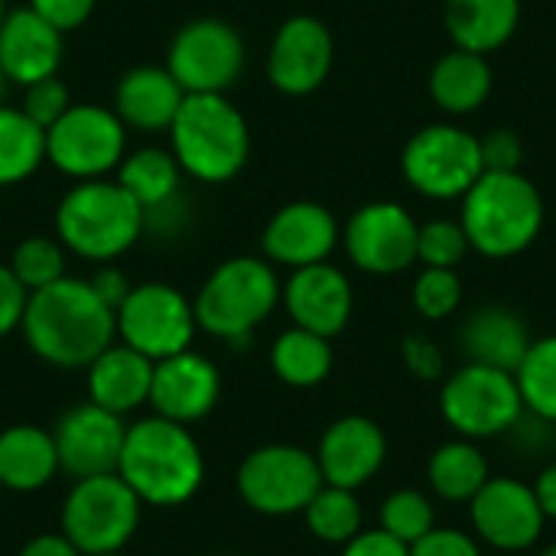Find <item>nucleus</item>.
<instances>
[{"label": "nucleus", "mask_w": 556, "mask_h": 556, "mask_svg": "<svg viewBox=\"0 0 556 556\" xmlns=\"http://www.w3.org/2000/svg\"><path fill=\"white\" fill-rule=\"evenodd\" d=\"M20 332L29 352L55 368H88L117 342L114 309L78 277H62L29 293Z\"/></svg>", "instance_id": "nucleus-1"}, {"label": "nucleus", "mask_w": 556, "mask_h": 556, "mask_svg": "<svg viewBox=\"0 0 556 556\" xmlns=\"http://www.w3.org/2000/svg\"><path fill=\"white\" fill-rule=\"evenodd\" d=\"M117 476L143 505L176 508L202 489L205 456L182 424L153 414L127 427Z\"/></svg>", "instance_id": "nucleus-2"}, {"label": "nucleus", "mask_w": 556, "mask_h": 556, "mask_svg": "<svg viewBox=\"0 0 556 556\" xmlns=\"http://www.w3.org/2000/svg\"><path fill=\"white\" fill-rule=\"evenodd\" d=\"M52 228L62 248L88 264H114L147 235L143 208L111 176L72 182L55 205Z\"/></svg>", "instance_id": "nucleus-3"}, {"label": "nucleus", "mask_w": 556, "mask_h": 556, "mask_svg": "<svg viewBox=\"0 0 556 556\" xmlns=\"http://www.w3.org/2000/svg\"><path fill=\"white\" fill-rule=\"evenodd\" d=\"M166 137L186 179L205 186L231 182L251 156L248 117L228 94H186Z\"/></svg>", "instance_id": "nucleus-4"}, {"label": "nucleus", "mask_w": 556, "mask_h": 556, "mask_svg": "<svg viewBox=\"0 0 556 556\" xmlns=\"http://www.w3.org/2000/svg\"><path fill=\"white\" fill-rule=\"evenodd\" d=\"M459 225L472 251L492 261H508L538 241L544 228V199L521 169L482 173L463 195Z\"/></svg>", "instance_id": "nucleus-5"}, {"label": "nucleus", "mask_w": 556, "mask_h": 556, "mask_svg": "<svg viewBox=\"0 0 556 556\" xmlns=\"http://www.w3.org/2000/svg\"><path fill=\"white\" fill-rule=\"evenodd\" d=\"M283 283L267 257L238 254L222 261L192 296L195 323L222 342H248L261 323L280 306Z\"/></svg>", "instance_id": "nucleus-6"}, {"label": "nucleus", "mask_w": 556, "mask_h": 556, "mask_svg": "<svg viewBox=\"0 0 556 556\" xmlns=\"http://www.w3.org/2000/svg\"><path fill=\"white\" fill-rule=\"evenodd\" d=\"M440 414L450 430L463 440H495L518 427L525 417V401L515 381V371L489 368L466 362L443 378Z\"/></svg>", "instance_id": "nucleus-7"}, {"label": "nucleus", "mask_w": 556, "mask_h": 556, "mask_svg": "<svg viewBox=\"0 0 556 556\" xmlns=\"http://www.w3.org/2000/svg\"><path fill=\"white\" fill-rule=\"evenodd\" d=\"M143 502L117 472L75 479L62 502V534L85 556L121 554L140 528Z\"/></svg>", "instance_id": "nucleus-8"}, {"label": "nucleus", "mask_w": 556, "mask_h": 556, "mask_svg": "<svg viewBox=\"0 0 556 556\" xmlns=\"http://www.w3.org/2000/svg\"><path fill=\"white\" fill-rule=\"evenodd\" d=\"M127 137L114 108L75 101L46 130V163L72 182L108 179L127 156Z\"/></svg>", "instance_id": "nucleus-9"}, {"label": "nucleus", "mask_w": 556, "mask_h": 556, "mask_svg": "<svg viewBox=\"0 0 556 556\" xmlns=\"http://www.w3.org/2000/svg\"><path fill=\"white\" fill-rule=\"evenodd\" d=\"M163 65L186 94H228L244 75L248 46L235 23L222 16H195L176 29Z\"/></svg>", "instance_id": "nucleus-10"}, {"label": "nucleus", "mask_w": 556, "mask_h": 556, "mask_svg": "<svg viewBox=\"0 0 556 556\" xmlns=\"http://www.w3.org/2000/svg\"><path fill=\"white\" fill-rule=\"evenodd\" d=\"M241 502L267 518L303 515L313 495L323 489L316 453L293 443H267L251 450L238 466Z\"/></svg>", "instance_id": "nucleus-11"}, {"label": "nucleus", "mask_w": 556, "mask_h": 556, "mask_svg": "<svg viewBox=\"0 0 556 556\" xmlns=\"http://www.w3.org/2000/svg\"><path fill=\"white\" fill-rule=\"evenodd\" d=\"M114 329H117V342L130 345L150 362H160L192 349L199 323H195L192 300L179 287L163 280H147V283H134L124 303L114 309Z\"/></svg>", "instance_id": "nucleus-12"}, {"label": "nucleus", "mask_w": 556, "mask_h": 556, "mask_svg": "<svg viewBox=\"0 0 556 556\" xmlns=\"http://www.w3.org/2000/svg\"><path fill=\"white\" fill-rule=\"evenodd\" d=\"M401 173L427 199H463L485 173L479 137L459 124H427L404 143Z\"/></svg>", "instance_id": "nucleus-13"}, {"label": "nucleus", "mask_w": 556, "mask_h": 556, "mask_svg": "<svg viewBox=\"0 0 556 556\" xmlns=\"http://www.w3.org/2000/svg\"><path fill=\"white\" fill-rule=\"evenodd\" d=\"M469 521L479 544L505 554L531 551L547 528V515L531 482L511 476H492L469 502Z\"/></svg>", "instance_id": "nucleus-14"}, {"label": "nucleus", "mask_w": 556, "mask_h": 556, "mask_svg": "<svg viewBox=\"0 0 556 556\" xmlns=\"http://www.w3.org/2000/svg\"><path fill=\"white\" fill-rule=\"evenodd\" d=\"M417 222L401 202H368L342 228L349 261L375 277H394L417 264Z\"/></svg>", "instance_id": "nucleus-15"}, {"label": "nucleus", "mask_w": 556, "mask_h": 556, "mask_svg": "<svg viewBox=\"0 0 556 556\" xmlns=\"http://www.w3.org/2000/svg\"><path fill=\"white\" fill-rule=\"evenodd\" d=\"M336 62V39L319 16H287L267 46V81L287 98L319 91Z\"/></svg>", "instance_id": "nucleus-16"}, {"label": "nucleus", "mask_w": 556, "mask_h": 556, "mask_svg": "<svg viewBox=\"0 0 556 556\" xmlns=\"http://www.w3.org/2000/svg\"><path fill=\"white\" fill-rule=\"evenodd\" d=\"M342 244V228L336 215L313 199H296L280 205L261 231V257L274 267L300 270L323 264Z\"/></svg>", "instance_id": "nucleus-17"}, {"label": "nucleus", "mask_w": 556, "mask_h": 556, "mask_svg": "<svg viewBox=\"0 0 556 556\" xmlns=\"http://www.w3.org/2000/svg\"><path fill=\"white\" fill-rule=\"evenodd\" d=\"M124 417L85 401L68 407L55 430V453H59V469L68 472L72 479H91L104 472H117V459L124 450Z\"/></svg>", "instance_id": "nucleus-18"}, {"label": "nucleus", "mask_w": 556, "mask_h": 556, "mask_svg": "<svg viewBox=\"0 0 556 556\" xmlns=\"http://www.w3.org/2000/svg\"><path fill=\"white\" fill-rule=\"evenodd\" d=\"M218 397H222V375L212 358L186 349L153 362L150 407L156 417L189 427L208 417Z\"/></svg>", "instance_id": "nucleus-19"}, {"label": "nucleus", "mask_w": 556, "mask_h": 556, "mask_svg": "<svg viewBox=\"0 0 556 556\" xmlns=\"http://www.w3.org/2000/svg\"><path fill=\"white\" fill-rule=\"evenodd\" d=\"M280 303L287 306V316L293 326L336 339L345 332L352 319L355 290H352V280L336 264L323 261V264L290 270Z\"/></svg>", "instance_id": "nucleus-20"}, {"label": "nucleus", "mask_w": 556, "mask_h": 556, "mask_svg": "<svg viewBox=\"0 0 556 556\" xmlns=\"http://www.w3.org/2000/svg\"><path fill=\"white\" fill-rule=\"evenodd\" d=\"M316 463H319L326 485L358 492L384 469L388 437L381 424H375L371 417H362V414L339 417L326 427L316 446Z\"/></svg>", "instance_id": "nucleus-21"}, {"label": "nucleus", "mask_w": 556, "mask_h": 556, "mask_svg": "<svg viewBox=\"0 0 556 556\" xmlns=\"http://www.w3.org/2000/svg\"><path fill=\"white\" fill-rule=\"evenodd\" d=\"M65 59V36L36 16L29 7L7 10L0 20V68L10 85H33L59 75Z\"/></svg>", "instance_id": "nucleus-22"}, {"label": "nucleus", "mask_w": 556, "mask_h": 556, "mask_svg": "<svg viewBox=\"0 0 556 556\" xmlns=\"http://www.w3.org/2000/svg\"><path fill=\"white\" fill-rule=\"evenodd\" d=\"M186 91L166 65H134L114 85V114L130 134H166L176 121Z\"/></svg>", "instance_id": "nucleus-23"}, {"label": "nucleus", "mask_w": 556, "mask_h": 556, "mask_svg": "<svg viewBox=\"0 0 556 556\" xmlns=\"http://www.w3.org/2000/svg\"><path fill=\"white\" fill-rule=\"evenodd\" d=\"M150 384H153V362L124 342L108 345L88 365V401L117 417H127L143 404H150Z\"/></svg>", "instance_id": "nucleus-24"}, {"label": "nucleus", "mask_w": 556, "mask_h": 556, "mask_svg": "<svg viewBox=\"0 0 556 556\" xmlns=\"http://www.w3.org/2000/svg\"><path fill=\"white\" fill-rule=\"evenodd\" d=\"M531 342L534 339L521 313L498 303L479 306L459 329V345L466 362L502 368V371H518Z\"/></svg>", "instance_id": "nucleus-25"}, {"label": "nucleus", "mask_w": 556, "mask_h": 556, "mask_svg": "<svg viewBox=\"0 0 556 556\" xmlns=\"http://www.w3.org/2000/svg\"><path fill=\"white\" fill-rule=\"evenodd\" d=\"M59 453L52 430L36 424H16L0 433V489L7 492H39L55 479Z\"/></svg>", "instance_id": "nucleus-26"}, {"label": "nucleus", "mask_w": 556, "mask_h": 556, "mask_svg": "<svg viewBox=\"0 0 556 556\" xmlns=\"http://www.w3.org/2000/svg\"><path fill=\"white\" fill-rule=\"evenodd\" d=\"M492 65L485 55L453 46L446 55H440L430 68V98L440 104V111L463 117L479 111L492 94Z\"/></svg>", "instance_id": "nucleus-27"}, {"label": "nucleus", "mask_w": 556, "mask_h": 556, "mask_svg": "<svg viewBox=\"0 0 556 556\" xmlns=\"http://www.w3.org/2000/svg\"><path fill=\"white\" fill-rule=\"evenodd\" d=\"M521 23V0H446V33L459 49L489 55Z\"/></svg>", "instance_id": "nucleus-28"}, {"label": "nucleus", "mask_w": 556, "mask_h": 556, "mask_svg": "<svg viewBox=\"0 0 556 556\" xmlns=\"http://www.w3.org/2000/svg\"><path fill=\"white\" fill-rule=\"evenodd\" d=\"M114 179L130 192V199L147 215V212H156V208H163V205H169L173 199L182 195L186 173L179 169L169 147L150 143V147L127 150V156L114 169Z\"/></svg>", "instance_id": "nucleus-29"}, {"label": "nucleus", "mask_w": 556, "mask_h": 556, "mask_svg": "<svg viewBox=\"0 0 556 556\" xmlns=\"http://www.w3.org/2000/svg\"><path fill=\"white\" fill-rule=\"evenodd\" d=\"M489 479H492L489 459L476 440L456 437V440L437 446L430 463H427L430 492L450 505H469Z\"/></svg>", "instance_id": "nucleus-30"}, {"label": "nucleus", "mask_w": 556, "mask_h": 556, "mask_svg": "<svg viewBox=\"0 0 556 556\" xmlns=\"http://www.w3.org/2000/svg\"><path fill=\"white\" fill-rule=\"evenodd\" d=\"M332 365H336L332 339L300 326H290L270 345V368L287 388H300V391L319 388L332 375Z\"/></svg>", "instance_id": "nucleus-31"}, {"label": "nucleus", "mask_w": 556, "mask_h": 556, "mask_svg": "<svg viewBox=\"0 0 556 556\" xmlns=\"http://www.w3.org/2000/svg\"><path fill=\"white\" fill-rule=\"evenodd\" d=\"M46 163V130L20 104H0V189H13Z\"/></svg>", "instance_id": "nucleus-32"}, {"label": "nucleus", "mask_w": 556, "mask_h": 556, "mask_svg": "<svg viewBox=\"0 0 556 556\" xmlns=\"http://www.w3.org/2000/svg\"><path fill=\"white\" fill-rule=\"evenodd\" d=\"M306 528L316 541L323 544H336L345 547L358 531H365V511L362 502L352 489H339V485H326L313 495V502L303 508Z\"/></svg>", "instance_id": "nucleus-33"}, {"label": "nucleus", "mask_w": 556, "mask_h": 556, "mask_svg": "<svg viewBox=\"0 0 556 556\" xmlns=\"http://www.w3.org/2000/svg\"><path fill=\"white\" fill-rule=\"evenodd\" d=\"M525 410L556 427V336H541L531 342L528 355L515 371Z\"/></svg>", "instance_id": "nucleus-34"}, {"label": "nucleus", "mask_w": 556, "mask_h": 556, "mask_svg": "<svg viewBox=\"0 0 556 556\" xmlns=\"http://www.w3.org/2000/svg\"><path fill=\"white\" fill-rule=\"evenodd\" d=\"M68 264V251L62 248V241L55 235H29L23 241H16L7 267L13 270V277L26 287V293H36L62 277Z\"/></svg>", "instance_id": "nucleus-35"}, {"label": "nucleus", "mask_w": 556, "mask_h": 556, "mask_svg": "<svg viewBox=\"0 0 556 556\" xmlns=\"http://www.w3.org/2000/svg\"><path fill=\"white\" fill-rule=\"evenodd\" d=\"M433 528H437V511L430 495H424L420 489H397L381 502V531H388L401 544L410 547Z\"/></svg>", "instance_id": "nucleus-36"}, {"label": "nucleus", "mask_w": 556, "mask_h": 556, "mask_svg": "<svg viewBox=\"0 0 556 556\" xmlns=\"http://www.w3.org/2000/svg\"><path fill=\"white\" fill-rule=\"evenodd\" d=\"M469 238L459 222L453 218H433L417 228V261L424 267H446L456 270L469 254Z\"/></svg>", "instance_id": "nucleus-37"}, {"label": "nucleus", "mask_w": 556, "mask_h": 556, "mask_svg": "<svg viewBox=\"0 0 556 556\" xmlns=\"http://www.w3.org/2000/svg\"><path fill=\"white\" fill-rule=\"evenodd\" d=\"M463 303V280L456 270L446 267H424L420 277L414 280V309L430 319H450Z\"/></svg>", "instance_id": "nucleus-38"}, {"label": "nucleus", "mask_w": 556, "mask_h": 556, "mask_svg": "<svg viewBox=\"0 0 556 556\" xmlns=\"http://www.w3.org/2000/svg\"><path fill=\"white\" fill-rule=\"evenodd\" d=\"M72 104H75L72 91H68V85L59 75H49V78H39V81L26 85L23 98H20V111L33 124H39L42 130H49Z\"/></svg>", "instance_id": "nucleus-39"}, {"label": "nucleus", "mask_w": 556, "mask_h": 556, "mask_svg": "<svg viewBox=\"0 0 556 556\" xmlns=\"http://www.w3.org/2000/svg\"><path fill=\"white\" fill-rule=\"evenodd\" d=\"M482 166L485 173H518L525 160V140L511 127H492L485 137H479Z\"/></svg>", "instance_id": "nucleus-40"}, {"label": "nucleus", "mask_w": 556, "mask_h": 556, "mask_svg": "<svg viewBox=\"0 0 556 556\" xmlns=\"http://www.w3.org/2000/svg\"><path fill=\"white\" fill-rule=\"evenodd\" d=\"M401 358H404V368L417 378V381H440L446 378V358L440 352V345L420 332H410L404 342H401Z\"/></svg>", "instance_id": "nucleus-41"}, {"label": "nucleus", "mask_w": 556, "mask_h": 556, "mask_svg": "<svg viewBox=\"0 0 556 556\" xmlns=\"http://www.w3.org/2000/svg\"><path fill=\"white\" fill-rule=\"evenodd\" d=\"M410 556H482V544L469 531L433 528L417 544H410Z\"/></svg>", "instance_id": "nucleus-42"}, {"label": "nucleus", "mask_w": 556, "mask_h": 556, "mask_svg": "<svg viewBox=\"0 0 556 556\" xmlns=\"http://www.w3.org/2000/svg\"><path fill=\"white\" fill-rule=\"evenodd\" d=\"M26 7L36 16H42L49 26H55L62 36H68L91 20L98 0H26Z\"/></svg>", "instance_id": "nucleus-43"}, {"label": "nucleus", "mask_w": 556, "mask_h": 556, "mask_svg": "<svg viewBox=\"0 0 556 556\" xmlns=\"http://www.w3.org/2000/svg\"><path fill=\"white\" fill-rule=\"evenodd\" d=\"M26 300H29L26 287L13 277V270L7 264H0V339H7L10 332L20 329Z\"/></svg>", "instance_id": "nucleus-44"}, {"label": "nucleus", "mask_w": 556, "mask_h": 556, "mask_svg": "<svg viewBox=\"0 0 556 556\" xmlns=\"http://www.w3.org/2000/svg\"><path fill=\"white\" fill-rule=\"evenodd\" d=\"M342 556H410V547L391 538L388 531L375 528V531H358L342 547Z\"/></svg>", "instance_id": "nucleus-45"}, {"label": "nucleus", "mask_w": 556, "mask_h": 556, "mask_svg": "<svg viewBox=\"0 0 556 556\" xmlns=\"http://www.w3.org/2000/svg\"><path fill=\"white\" fill-rule=\"evenodd\" d=\"M88 283L94 287V293L111 306V309H117L121 303H124V296L130 293V280H127V274L121 270V267H114V264H98V270H94V277H88Z\"/></svg>", "instance_id": "nucleus-46"}, {"label": "nucleus", "mask_w": 556, "mask_h": 556, "mask_svg": "<svg viewBox=\"0 0 556 556\" xmlns=\"http://www.w3.org/2000/svg\"><path fill=\"white\" fill-rule=\"evenodd\" d=\"M16 556H85L62 531L59 534H36L33 541H26Z\"/></svg>", "instance_id": "nucleus-47"}, {"label": "nucleus", "mask_w": 556, "mask_h": 556, "mask_svg": "<svg viewBox=\"0 0 556 556\" xmlns=\"http://www.w3.org/2000/svg\"><path fill=\"white\" fill-rule=\"evenodd\" d=\"M531 485H534V495H538V502H541L547 521H556V459L541 469V476H538Z\"/></svg>", "instance_id": "nucleus-48"}, {"label": "nucleus", "mask_w": 556, "mask_h": 556, "mask_svg": "<svg viewBox=\"0 0 556 556\" xmlns=\"http://www.w3.org/2000/svg\"><path fill=\"white\" fill-rule=\"evenodd\" d=\"M7 85H10V81H7V75H3V68H0V104H3V94H7Z\"/></svg>", "instance_id": "nucleus-49"}, {"label": "nucleus", "mask_w": 556, "mask_h": 556, "mask_svg": "<svg viewBox=\"0 0 556 556\" xmlns=\"http://www.w3.org/2000/svg\"><path fill=\"white\" fill-rule=\"evenodd\" d=\"M538 556H556V544H547V547H544Z\"/></svg>", "instance_id": "nucleus-50"}, {"label": "nucleus", "mask_w": 556, "mask_h": 556, "mask_svg": "<svg viewBox=\"0 0 556 556\" xmlns=\"http://www.w3.org/2000/svg\"><path fill=\"white\" fill-rule=\"evenodd\" d=\"M7 16V0H0V20Z\"/></svg>", "instance_id": "nucleus-51"}, {"label": "nucleus", "mask_w": 556, "mask_h": 556, "mask_svg": "<svg viewBox=\"0 0 556 556\" xmlns=\"http://www.w3.org/2000/svg\"><path fill=\"white\" fill-rule=\"evenodd\" d=\"M101 556H124V554H101Z\"/></svg>", "instance_id": "nucleus-52"}, {"label": "nucleus", "mask_w": 556, "mask_h": 556, "mask_svg": "<svg viewBox=\"0 0 556 556\" xmlns=\"http://www.w3.org/2000/svg\"><path fill=\"white\" fill-rule=\"evenodd\" d=\"M0 495H3V489H0Z\"/></svg>", "instance_id": "nucleus-53"}]
</instances>
